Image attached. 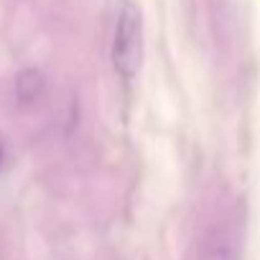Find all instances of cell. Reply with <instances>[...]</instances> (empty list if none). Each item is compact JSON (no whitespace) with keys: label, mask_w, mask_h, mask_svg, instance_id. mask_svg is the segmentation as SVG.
I'll list each match as a JSON object with an SVG mask.
<instances>
[{"label":"cell","mask_w":260,"mask_h":260,"mask_svg":"<svg viewBox=\"0 0 260 260\" xmlns=\"http://www.w3.org/2000/svg\"><path fill=\"white\" fill-rule=\"evenodd\" d=\"M44 89H46V77H44L41 69L28 67V69H21L16 74V100H18V105L28 107V105L39 102Z\"/></svg>","instance_id":"7a4b0ae2"},{"label":"cell","mask_w":260,"mask_h":260,"mask_svg":"<svg viewBox=\"0 0 260 260\" xmlns=\"http://www.w3.org/2000/svg\"><path fill=\"white\" fill-rule=\"evenodd\" d=\"M110 59L115 72L122 79H136L143 64V18L141 11L133 3H122L115 31H112V46H110Z\"/></svg>","instance_id":"6da1fadb"},{"label":"cell","mask_w":260,"mask_h":260,"mask_svg":"<svg viewBox=\"0 0 260 260\" xmlns=\"http://www.w3.org/2000/svg\"><path fill=\"white\" fill-rule=\"evenodd\" d=\"M199 260H237V247L230 240H217V242H209L204 247Z\"/></svg>","instance_id":"3957f363"},{"label":"cell","mask_w":260,"mask_h":260,"mask_svg":"<svg viewBox=\"0 0 260 260\" xmlns=\"http://www.w3.org/2000/svg\"><path fill=\"white\" fill-rule=\"evenodd\" d=\"M0 164H3V143H0Z\"/></svg>","instance_id":"277c9868"}]
</instances>
